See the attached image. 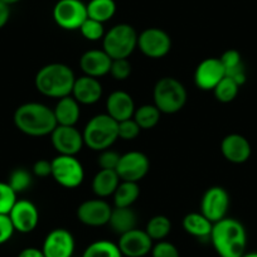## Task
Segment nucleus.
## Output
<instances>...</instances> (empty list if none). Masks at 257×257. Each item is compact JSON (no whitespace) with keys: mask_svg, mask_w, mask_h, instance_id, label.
<instances>
[{"mask_svg":"<svg viewBox=\"0 0 257 257\" xmlns=\"http://www.w3.org/2000/svg\"><path fill=\"white\" fill-rule=\"evenodd\" d=\"M16 127L33 138L51 135L57 126L53 108L41 102H27L19 106L13 116Z\"/></svg>","mask_w":257,"mask_h":257,"instance_id":"nucleus-1","label":"nucleus"},{"mask_svg":"<svg viewBox=\"0 0 257 257\" xmlns=\"http://www.w3.org/2000/svg\"><path fill=\"white\" fill-rule=\"evenodd\" d=\"M209 239L219 257H242L246 253V228L238 219L226 217L213 223Z\"/></svg>","mask_w":257,"mask_h":257,"instance_id":"nucleus-2","label":"nucleus"},{"mask_svg":"<svg viewBox=\"0 0 257 257\" xmlns=\"http://www.w3.org/2000/svg\"><path fill=\"white\" fill-rule=\"evenodd\" d=\"M76 76L70 66L49 63L37 72L34 85L38 92L51 98H62L72 93Z\"/></svg>","mask_w":257,"mask_h":257,"instance_id":"nucleus-3","label":"nucleus"},{"mask_svg":"<svg viewBox=\"0 0 257 257\" xmlns=\"http://www.w3.org/2000/svg\"><path fill=\"white\" fill-rule=\"evenodd\" d=\"M82 135L85 145L91 150L110 149L118 139L117 122L107 113H98L86 123Z\"/></svg>","mask_w":257,"mask_h":257,"instance_id":"nucleus-4","label":"nucleus"},{"mask_svg":"<svg viewBox=\"0 0 257 257\" xmlns=\"http://www.w3.org/2000/svg\"><path fill=\"white\" fill-rule=\"evenodd\" d=\"M154 105L162 113H177L187 103L188 93L184 85L174 77H163L153 90Z\"/></svg>","mask_w":257,"mask_h":257,"instance_id":"nucleus-5","label":"nucleus"},{"mask_svg":"<svg viewBox=\"0 0 257 257\" xmlns=\"http://www.w3.org/2000/svg\"><path fill=\"white\" fill-rule=\"evenodd\" d=\"M137 48L138 33L130 24H116L102 38V49L111 59L128 58Z\"/></svg>","mask_w":257,"mask_h":257,"instance_id":"nucleus-6","label":"nucleus"},{"mask_svg":"<svg viewBox=\"0 0 257 257\" xmlns=\"http://www.w3.org/2000/svg\"><path fill=\"white\" fill-rule=\"evenodd\" d=\"M51 177L61 187L73 189L82 184L85 179V169L80 160L73 155H57L51 160Z\"/></svg>","mask_w":257,"mask_h":257,"instance_id":"nucleus-7","label":"nucleus"},{"mask_svg":"<svg viewBox=\"0 0 257 257\" xmlns=\"http://www.w3.org/2000/svg\"><path fill=\"white\" fill-rule=\"evenodd\" d=\"M52 14L57 26L64 31H78L88 18L87 6L81 0H58Z\"/></svg>","mask_w":257,"mask_h":257,"instance_id":"nucleus-8","label":"nucleus"},{"mask_svg":"<svg viewBox=\"0 0 257 257\" xmlns=\"http://www.w3.org/2000/svg\"><path fill=\"white\" fill-rule=\"evenodd\" d=\"M138 48L149 58H163L172 49V38L163 29L148 28L138 36Z\"/></svg>","mask_w":257,"mask_h":257,"instance_id":"nucleus-9","label":"nucleus"},{"mask_svg":"<svg viewBox=\"0 0 257 257\" xmlns=\"http://www.w3.org/2000/svg\"><path fill=\"white\" fill-rule=\"evenodd\" d=\"M150 169L149 158L142 152H128L120 157L116 167L118 178L125 182L139 183L144 179Z\"/></svg>","mask_w":257,"mask_h":257,"instance_id":"nucleus-10","label":"nucleus"},{"mask_svg":"<svg viewBox=\"0 0 257 257\" xmlns=\"http://www.w3.org/2000/svg\"><path fill=\"white\" fill-rule=\"evenodd\" d=\"M229 208V196L224 188L219 185L208 188L201 199V213L212 223L226 218Z\"/></svg>","mask_w":257,"mask_h":257,"instance_id":"nucleus-11","label":"nucleus"},{"mask_svg":"<svg viewBox=\"0 0 257 257\" xmlns=\"http://www.w3.org/2000/svg\"><path fill=\"white\" fill-rule=\"evenodd\" d=\"M49 137L54 150L59 155L76 157L85 145L82 133L76 126L57 125Z\"/></svg>","mask_w":257,"mask_h":257,"instance_id":"nucleus-12","label":"nucleus"},{"mask_svg":"<svg viewBox=\"0 0 257 257\" xmlns=\"http://www.w3.org/2000/svg\"><path fill=\"white\" fill-rule=\"evenodd\" d=\"M112 207L102 198L87 199L77 208V218L88 227H102L108 224Z\"/></svg>","mask_w":257,"mask_h":257,"instance_id":"nucleus-13","label":"nucleus"},{"mask_svg":"<svg viewBox=\"0 0 257 257\" xmlns=\"http://www.w3.org/2000/svg\"><path fill=\"white\" fill-rule=\"evenodd\" d=\"M154 241L145 229L134 228L121 234L117 246L123 257H145L152 252Z\"/></svg>","mask_w":257,"mask_h":257,"instance_id":"nucleus-14","label":"nucleus"},{"mask_svg":"<svg viewBox=\"0 0 257 257\" xmlns=\"http://www.w3.org/2000/svg\"><path fill=\"white\" fill-rule=\"evenodd\" d=\"M42 251L46 257H72L75 237L66 228L52 229L44 238Z\"/></svg>","mask_w":257,"mask_h":257,"instance_id":"nucleus-15","label":"nucleus"},{"mask_svg":"<svg viewBox=\"0 0 257 257\" xmlns=\"http://www.w3.org/2000/svg\"><path fill=\"white\" fill-rule=\"evenodd\" d=\"M8 216L13 223L14 229L21 233H31L39 223L38 208L28 199L17 201Z\"/></svg>","mask_w":257,"mask_h":257,"instance_id":"nucleus-16","label":"nucleus"},{"mask_svg":"<svg viewBox=\"0 0 257 257\" xmlns=\"http://www.w3.org/2000/svg\"><path fill=\"white\" fill-rule=\"evenodd\" d=\"M226 77V72L219 58H206L194 71V83L202 91H213L214 87Z\"/></svg>","mask_w":257,"mask_h":257,"instance_id":"nucleus-17","label":"nucleus"},{"mask_svg":"<svg viewBox=\"0 0 257 257\" xmlns=\"http://www.w3.org/2000/svg\"><path fill=\"white\" fill-rule=\"evenodd\" d=\"M112 59L103 49H90L80 58V67L86 76L103 77L110 73Z\"/></svg>","mask_w":257,"mask_h":257,"instance_id":"nucleus-18","label":"nucleus"},{"mask_svg":"<svg viewBox=\"0 0 257 257\" xmlns=\"http://www.w3.org/2000/svg\"><path fill=\"white\" fill-rule=\"evenodd\" d=\"M221 153L229 163L242 164L251 157V144L243 135L229 134L222 140Z\"/></svg>","mask_w":257,"mask_h":257,"instance_id":"nucleus-19","label":"nucleus"},{"mask_svg":"<svg viewBox=\"0 0 257 257\" xmlns=\"http://www.w3.org/2000/svg\"><path fill=\"white\" fill-rule=\"evenodd\" d=\"M135 102L132 95L125 91H113L106 100V113L113 118L116 122L127 120L134 116Z\"/></svg>","mask_w":257,"mask_h":257,"instance_id":"nucleus-20","label":"nucleus"},{"mask_svg":"<svg viewBox=\"0 0 257 257\" xmlns=\"http://www.w3.org/2000/svg\"><path fill=\"white\" fill-rule=\"evenodd\" d=\"M71 96L80 105H93L102 96V85L98 78L83 75L76 78Z\"/></svg>","mask_w":257,"mask_h":257,"instance_id":"nucleus-21","label":"nucleus"},{"mask_svg":"<svg viewBox=\"0 0 257 257\" xmlns=\"http://www.w3.org/2000/svg\"><path fill=\"white\" fill-rule=\"evenodd\" d=\"M53 112L57 125L76 126L81 116V105L71 95L66 96L59 98L54 106Z\"/></svg>","mask_w":257,"mask_h":257,"instance_id":"nucleus-22","label":"nucleus"},{"mask_svg":"<svg viewBox=\"0 0 257 257\" xmlns=\"http://www.w3.org/2000/svg\"><path fill=\"white\" fill-rule=\"evenodd\" d=\"M219 61L224 68L226 77L233 80L241 87L246 82V71L239 52L236 49H227L219 57Z\"/></svg>","mask_w":257,"mask_h":257,"instance_id":"nucleus-23","label":"nucleus"},{"mask_svg":"<svg viewBox=\"0 0 257 257\" xmlns=\"http://www.w3.org/2000/svg\"><path fill=\"white\" fill-rule=\"evenodd\" d=\"M138 217L132 207H115L111 211L108 226L118 236L138 228Z\"/></svg>","mask_w":257,"mask_h":257,"instance_id":"nucleus-24","label":"nucleus"},{"mask_svg":"<svg viewBox=\"0 0 257 257\" xmlns=\"http://www.w3.org/2000/svg\"><path fill=\"white\" fill-rule=\"evenodd\" d=\"M121 179L118 178L116 170L100 169L92 179V192L97 198H107L115 193L116 188L120 184Z\"/></svg>","mask_w":257,"mask_h":257,"instance_id":"nucleus-25","label":"nucleus"},{"mask_svg":"<svg viewBox=\"0 0 257 257\" xmlns=\"http://www.w3.org/2000/svg\"><path fill=\"white\" fill-rule=\"evenodd\" d=\"M183 228L190 236L199 239H207L211 236L213 223L201 212H192L183 218Z\"/></svg>","mask_w":257,"mask_h":257,"instance_id":"nucleus-26","label":"nucleus"},{"mask_svg":"<svg viewBox=\"0 0 257 257\" xmlns=\"http://www.w3.org/2000/svg\"><path fill=\"white\" fill-rule=\"evenodd\" d=\"M140 196V187L138 183L121 180L112 194L115 207H132Z\"/></svg>","mask_w":257,"mask_h":257,"instance_id":"nucleus-27","label":"nucleus"},{"mask_svg":"<svg viewBox=\"0 0 257 257\" xmlns=\"http://www.w3.org/2000/svg\"><path fill=\"white\" fill-rule=\"evenodd\" d=\"M86 6L88 18L100 23L110 21L116 13V3L113 0H90Z\"/></svg>","mask_w":257,"mask_h":257,"instance_id":"nucleus-28","label":"nucleus"},{"mask_svg":"<svg viewBox=\"0 0 257 257\" xmlns=\"http://www.w3.org/2000/svg\"><path fill=\"white\" fill-rule=\"evenodd\" d=\"M162 112L159 108L153 103V105H142L140 107L135 108V112L133 118L138 122L142 130H150L155 127L160 121Z\"/></svg>","mask_w":257,"mask_h":257,"instance_id":"nucleus-29","label":"nucleus"},{"mask_svg":"<svg viewBox=\"0 0 257 257\" xmlns=\"http://www.w3.org/2000/svg\"><path fill=\"white\" fill-rule=\"evenodd\" d=\"M82 257H123L117 243L108 239H97L86 247Z\"/></svg>","mask_w":257,"mask_h":257,"instance_id":"nucleus-30","label":"nucleus"},{"mask_svg":"<svg viewBox=\"0 0 257 257\" xmlns=\"http://www.w3.org/2000/svg\"><path fill=\"white\" fill-rule=\"evenodd\" d=\"M145 231L153 241H163L169 236L170 231H172V222L167 216L158 214L149 219Z\"/></svg>","mask_w":257,"mask_h":257,"instance_id":"nucleus-31","label":"nucleus"},{"mask_svg":"<svg viewBox=\"0 0 257 257\" xmlns=\"http://www.w3.org/2000/svg\"><path fill=\"white\" fill-rule=\"evenodd\" d=\"M239 91V86L231 80L229 77H224L218 85L214 87V97L222 103H229L237 97Z\"/></svg>","mask_w":257,"mask_h":257,"instance_id":"nucleus-32","label":"nucleus"},{"mask_svg":"<svg viewBox=\"0 0 257 257\" xmlns=\"http://www.w3.org/2000/svg\"><path fill=\"white\" fill-rule=\"evenodd\" d=\"M32 182H33V174L31 172H28L24 168H17V169H14L11 173L7 183L18 194V193L26 192L27 189H29L32 185Z\"/></svg>","mask_w":257,"mask_h":257,"instance_id":"nucleus-33","label":"nucleus"},{"mask_svg":"<svg viewBox=\"0 0 257 257\" xmlns=\"http://www.w3.org/2000/svg\"><path fill=\"white\" fill-rule=\"evenodd\" d=\"M78 31L81 32L82 37L90 42H97L103 38L105 36V28H103V23H100L97 21L87 18L82 23Z\"/></svg>","mask_w":257,"mask_h":257,"instance_id":"nucleus-34","label":"nucleus"},{"mask_svg":"<svg viewBox=\"0 0 257 257\" xmlns=\"http://www.w3.org/2000/svg\"><path fill=\"white\" fill-rule=\"evenodd\" d=\"M17 201V193L12 189L11 185L0 182V214H9Z\"/></svg>","mask_w":257,"mask_h":257,"instance_id":"nucleus-35","label":"nucleus"},{"mask_svg":"<svg viewBox=\"0 0 257 257\" xmlns=\"http://www.w3.org/2000/svg\"><path fill=\"white\" fill-rule=\"evenodd\" d=\"M140 132H142V128H140V126L138 125V122L133 117L117 122L118 139L130 142V140L137 139L139 137Z\"/></svg>","mask_w":257,"mask_h":257,"instance_id":"nucleus-36","label":"nucleus"},{"mask_svg":"<svg viewBox=\"0 0 257 257\" xmlns=\"http://www.w3.org/2000/svg\"><path fill=\"white\" fill-rule=\"evenodd\" d=\"M110 75L117 81H125L132 75V63L127 61V58L112 59Z\"/></svg>","mask_w":257,"mask_h":257,"instance_id":"nucleus-37","label":"nucleus"},{"mask_svg":"<svg viewBox=\"0 0 257 257\" xmlns=\"http://www.w3.org/2000/svg\"><path fill=\"white\" fill-rule=\"evenodd\" d=\"M150 253H152V257H180L177 246L165 239L158 241L157 243L153 244Z\"/></svg>","mask_w":257,"mask_h":257,"instance_id":"nucleus-38","label":"nucleus"},{"mask_svg":"<svg viewBox=\"0 0 257 257\" xmlns=\"http://www.w3.org/2000/svg\"><path fill=\"white\" fill-rule=\"evenodd\" d=\"M98 153H100V154H98L97 158V164L98 167H100V169L116 170V167H117L121 155L110 149L102 150V152Z\"/></svg>","mask_w":257,"mask_h":257,"instance_id":"nucleus-39","label":"nucleus"},{"mask_svg":"<svg viewBox=\"0 0 257 257\" xmlns=\"http://www.w3.org/2000/svg\"><path fill=\"white\" fill-rule=\"evenodd\" d=\"M14 232L16 229L8 214H0V244L8 242L13 237Z\"/></svg>","mask_w":257,"mask_h":257,"instance_id":"nucleus-40","label":"nucleus"},{"mask_svg":"<svg viewBox=\"0 0 257 257\" xmlns=\"http://www.w3.org/2000/svg\"><path fill=\"white\" fill-rule=\"evenodd\" d=\"M33 174L38 178H47L52 175V163L46 159L37 160L33 164Z\"/></svg>","mask_w":257,"mask_h":257,"instance_id":"nucleus-41","label":"nucleus"},{"mask_svg":"<svg viewBox=\"0 0 257 257\" xmlns=\"http://www.w3.org/2000/svg\"><path fill=\"white\" fill-rule=\"evenodd\" d=\"M11 18V6L0 0V29L4 28Z\"/></svg>","mask_w":257,"mask_h":257,"instance_id":"nucleus-42","label":"nucleus"},{"mask_svg":"<svg viewBox=\"0 0 257 257\" xmlns=\"http://www.w3.org/2000/svg\"><path fill=\"white\" fill-rule=\"evenodd\" d=\"M18 257H46L44 256L42 248H37V247H27V248L22 249L19 252Z\"/></svg>","mask_w":257,"mask_h":257,"instance_id":"nucleus-43","label":"nucleus"},{"mask_svg":"<svg viewBox=\"0 0 257 257\" xmlns=\"http://www.w3.org/2000/svg\"><path fill=\"white\" fill-rule=\"evenodd\" d=\"M2 2H4V3H7V4H8V6H13V4L19 3L21 0H2Z\"/></svg>","mask_w":257,"mask_h":257,"instance_id":"nucleus-44","label":"nucleus"},{"mask_svg":"<svg viewBox=\"0 0 257 257\" xmlns=\"http://www.w3.org/2000/svg\"><path fill=\"white\" fill-rule=\"evenodd\" d=\"M242 257H257V252H248V253H244Z\"/></svg>","mask_w":257,"mask_h":257,"instance_id":"nucleus-45","label":"nucleus"}]
</instances>
